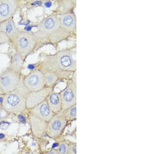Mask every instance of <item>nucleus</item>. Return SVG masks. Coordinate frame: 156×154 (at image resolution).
Returning <instances> with one entry per match:
<instances>
[{
	"label": "nucleus",
	"instance_id": "aec40b11",
	"mask_svg": "<svg viewBox=\"0 0 156 154\" xmlns=\"http://www.w3.org/2000/svg\"><path fill=\"white\" fill-rule=\"evenodd\" d=\"M57 151L59 154H69L68 142L65 141H61L59 142Z\"/></svg>",
	"mask_w": 156,
	"mask_h": 154
},
{
	"label": "nucleus",
	"instance_id": "72a5a7b5",
	"mask_svg": "<svg viewBox=\"0 0 156 154\" xmlns=\"http://www.w3.org/2000/svg\"><path fill=\"white\" fill-rule=\"evenodd\" d=\"M3 94H4V93L3 91H2V89L1 88V87H0V96H1V95Z\"/></svg>",
	"mask_w": 156,
	"mask_h": 154
},
{
	"label": "nucleus",
	"instance_id": "9d476101",
	"mask_svg": "<svg viewBox=\"0 0 156 154\" xmlns=\"http://www.w3.org/2000/svg\"><path fill=\"white\" fill-rule=\"evenodd\" d=\"M18 5L16 0H0V23L12 18Z\"/></svg>",
	"mask_w": 156,
	"mask_h": 154
},
{
	"label": "nucleus",
	"instance_id": "c756f323",
	"mask_svg": "<svg viewBox=\"0 0 156 154\" xmlns=\"http://www.w3.org/2000/svg\"><path fill=\"white\" fill-rule=\"evenodd\" d=\"M28 67V69L33 71V70H34V69H35L36 66H35V65L34 64H29L28 66V67Z\"/></svg>",
	"mask_w": 156,
	"mask_h": 154
},
{
	"label": "nucleus",
	"instance_id": "f8f14e48",
	"mask_svg": "<svg viewBox=\"0 0 156 154\" xmlns=\"http://www.w3.org/2000/svg\"><path fill=\"white\" fill-rule=\"evenodd\" d=\"M30 127L32 133L37 138H44L46 135L48 122L41 120L34 115L29 116Z\"/></svg>",
	"mask_w": 156,
	"mask_h": 154
},
{
	"label": "nucleus",
	"instance_id": "412c9836",
	"mask_svg": "<svg viewBox=\"0 0 156 154\" xmlns=\"http://www.w3.org/2000/svg\"><path fill=\"white\" fill-rule=\"evenodd\" d=\"M68 144L69 154H76V142H69Z\"/></svg>",
	"mask_w": 156,
	"mask_h": 154
},
{
	"label": "nucleus",
	"instance_id": "4468645a",
	"mask_svg": "<svg viewBox=\"0 0 156 154\" xmlns=\"http://www.w3.org/2000/svg\"><path fill=\"white\" fill-rule=\"evenodd\" d=\"M0 31L5 34L11 42L12 43L20 32L15 24L12 17L0 23Z\"/></svg>",
	"mask_w": 156,
	"mask_h": 154
},
{
	"label": "nucleus",
	"instance_id": "c85d7f7f",
	"mask_svg": "<svg viewBox=\"0 0 156 154\" xmlns=\"http://www.w3.org/2000/svg\"><path fill=\"white\" fill-rule=\"evenodd\" d=\"M43 3V2L42 1H34L31 4V5H41V4Z\"/></svg>",
	"mask_w": 156,
	"mask_h": 154
},
{
	"label": "nucleus",
	"instance_id": "ddd939ff",
	"mask_svg": "<svg viewBox=\"0 0 156 154\" xmlns=\"http://www.w3.org/2000/svg\"><path fill=\"white\" fill-rule=\"evenodd\" d=\"M58 18L62 28L70 34L76 31V17L75 13L68 12L60 15Z\"/></svg>",
	"mask_w": 156,
	"mask_h": 154
},
{
	"label": "nucleus",
	"instance_id": "f3484780",
	"mask_svg": "<svg viewBox=\"0 0 156 154\" xmlns=\"http://www.w3.org/2000/svg\"><path fill=\"white\" fill-rule=\"evenodd\" d=\"M44 76L45 83L47 87H54L55 84L59 80V77L57 73L53 72L44 70H42Z\"/></svg>",
	"mask_w": 156,
	"mask_h": 154
},
{
	"label": "nucleus",
	"instance_id": "bb28decb",
	"mask_svg": "<svg viewBox=\"0 0 156 154\" xmlns=\"http://www.w3.org/2000/svg\"><path fill=\"white\" fill-rule=\"evenodd\" d=\"M44 5L46 8H50L52 6V2L50 1H46L44 2Z\"/></svg>",
	"mask_w": 156,
	"mask_h": 154
},
{
	"label": "nucleus",
	"instance_id": "2eb2a0df",
	"mask_svg": "<svg viewBox=\"0 0 156 154\" xmlns=\"http://www.w3.org/2000/svg\"><path fill=\"white\" fill-rule=\"evenodd\" d=\"M46 100L50 106V108L55 114L62 111V100L59 93L53 91L48 95Z\"/></svg>",
	"mask_w": 156,
	"mask_h": 154
},
{
	"label": "nucleus",
	"instance_id": "f03ea898",
	"mask_svg": "<svg viewBox=\"0 0 156 154\" xmlns=\"http://www.w3.org/2000/svg\"><path fill=\"white\" fill-rule=\"evenodd\" d=\"M37 26L39 30L32 33L38 41H46L55 44L67 39L71 35L61 28L58 17L54 14L43 19Z\"/></svg>",
	"mask_w": 156,
	"mask_h": 154
},
{
	"label": "nucleus",
	"instance_id": "a211bd4d",
	"mask_svg": "<svg viewBox=\"0 0 156 154\" xmlns=\"http://www.w3.org/2000/svg\"><path fill=\"white\" fill-rule=\"evenodd\" d=\"M23 60V59L21 58L19 54L16 52L12 58L10 68L17 72L20 73L21 70Z\"/></svg>",
	"mask_w": 156,
	"mask_h": 154
},
{
	"label": "nucleus",
	"instance_id": "20e7f679",
	"mask_svg": "<svg viewBox=\"0 0 156 154\" xmlns=\"http://www.w3.org/2000/svg\"><path fill=\"white\" fill-rule=\"evenodd\" d=\"M38 42L34 34L26 31H20L14 42L16 52L23 59L33 51Z\"/></svg>",
	"mask_w": 156,
	"mask_h": 154
},
{
	"label": "nucleus",
	"instance_id": "7ed1b4c3",
	"mask_svg": "<svg viewBox=\"0 0 156 154\" xmlns=\"http://www.w3.org/2000/svg\"><path fill=\"white\" fill-rule=\"evenodd\" d=\"M30 92L20 81L16 90L4 96L3 109L9 113H21L26 109V100Z\"/></svg>",
	"mask_w": 156,
	"mask_h": 154
},
{
	"label": "nucleus",
	"instance_id": "4be33fe9",
	"mask_svg": "<svg viewBox=\"0 0 156 154\" xmlns=\"http://www.w3.org/2000/svg\"><path fill=\"white\" fill-rule=\"evenodd\" d=\"M10 42L11 41L5 34L0 31V44H5Z\"/></svg>",
	"mask_w": 156,
	"mask_h": 154
},
{
	"label": "nucleus",
	"instance_id": "7c9ffc66",
	"mask_svg": "<svg viewBox=\"0 0 156 154\" xmlns=\"http://www.w3.org/2000/svg\"><path fill=\"white\" fill-rule=\"evenodd\" d=\"M6 116L2 117V114H1V111H0V123L2 122V121H5V119H6Z\"/></svg>",
	"mask_w": 156,
	"mask_h": 154
},
{
	"label": "nucleus",
	"instance_id": "cd10ccee",
	"mask_svg": "<svg viewBox=\"0 0 156 154\" xmlns=\"http://www.w3.org/2000/svg\"><path fill=\"white\" fill-rule=\"evenodd\" d=\"M34 27V26H32V25H27V26H26V27H25L24 30L26 31V32H29L30 31L32 30V28Z\"/></svg>",
	"mask_w": 156,
	"mask_h": 154
},
{
	"label": "nucleus",
	"instance_id": "473e14b6",
	"mask_svg": "<svg viewBox=\"0 0 156 154\" xmlns=\"http://www.w3.org/2000/svg\"><path fill=\"white\" fill-rule=\"evenodd\" d=\"M3 97L0 96V103L2 104V103H3Z\"/></svg>",
	"mask_w": 156,
	"mask_h": 154
},
{
	"label": "nucleus",
	"instance_id": "5701e85b",
	"mask_svg": "<svg viewBox=\"0 0 156 154\" xmlns=\"http://www.w3.org/2000/svg\"><path fill=\"white\" fill-rule=\"evenodd\" d=\"M9 122H7L6 121H3L0 123V129L2 130L6 129L9 126Z\"/></svg>",
	"mask_w": 156,
	"mask_h": 154
},
{
	"label": "nucleus",
	"instance_id": "dca6fc26",
	"mask_svg": "<svg viewBox=\"0 0 156 154\" xmlns=\"http://www.w3.org/2000/svg\"><path fill=\"white\" fill-rule=\"evenodd\" d=\"M56 12L59 15L68 12H71L75 6L76 2L75 1H58Z\"/></svg>",
	"mask_w": 156,
	"mask_h": 154
},
{
	"label": "nucleus",
	"instance_id": "39448f33",
	"mask_svg": "<svg viewBox=\"0 0 156 154\" xmlns=\"http://www.w3.org/2000/svg\"><path fill=\"white\" fill-rule=\"evenodd\" d=\"M67 123L64 111L56 114L48 122L46 135L51 138L58 139L64 132Z\"/></svg>",
	"mask_w": 156,
	"mask_h": 154
},
{
	"label": "nucleus",
	"instance_id": "6e6552de",
	"mask_svg": "<svg viewBox=\"0 0 156 154\" xmlns=\"http://www.w3.org/2000/svg\"><path fill=\"white\" fill-rule=\"evenodd\" d=\"M59 94L62 100V111L76 104V85L71 80L68 83L66 88Z\"/></svg>",
	"mask_w": 156,
	"mask_h": 154
},
{
	"label": "nucleus",
	"instance_id": "1a4fd4ad",
	"mask_svg": "<svg viewBox=\"0 0 156 154\" xmlns=\"http://www.w3.org/2000/svg\"><path fill=\"white\" fill-rule=\"evenodd\" d=\"M53 91L54 87L46 86L37 91L30 92L27 98L26 108L31 110L46 100L48 95Z\"/></svg>",
	"mask_w": 156,
	"mask_h": 154
},
{
	"label": "nucleus",
	"instance_id": "423d86ee",
	"mask_svg": "<svg viewBox=\"0 0 156 154\" xmlns=\"http://www.w3.org/2000/svg\"><path fill=\"white\" fill-rule=\"evenodd\" d=\"M20 82V73L9 68L0 74V87L4 94L16 90Z\"/></svg>",
	"mask_w": 156,
	"mask_h": 154
},
{
	"label": "nucleus",
	"instance_id": "b1692460",
	"mask_svg": "<svg viewBox=\"0 0 156 154\" xmlns=\"http://www.w3.org/2000/svg\"><path fill=\"white\" fill-rule=\"evenodd\" d=\"M17 118H18V119H19V121H20V122H22L23 124H25V123L26 122V118L25 116L23 115V114H18Z\"/></svg>",
	"mask_w": 156,
	"mask_h": 154
},
{
	"label": "nucleus",
	"instance_id": "2f4dec72",
	"mask_svg": "<svg viewBox=\"0 0 156 154\" xmlns=\"http://www.w3.org/2000/svg\"><path fill=\"white\" fill-rule=\"evenodd\" d=\"M5 137V135L4 133H0V139H3Z\"/></svg>",
	"mask_w": 156,
	"mask_h": 154
},
{
	"label": "nucleus",
	"instance_id": "0eeeda50",
	"mask_svg": "<svg viewBox=\"0 0 156 154\" xmlns=\"http://www.w3.org/2000/svg\"><path fill=\"white\" fill-rule=\"evenodd\" d=\"M25 87L30 92L37 91L46 87L44 76L41 70H34L23 80Z\"/></svg>",
	"mask_w": 156,
	"mask_h": 154
},
{
	"label": "nucleus",
	"instance_id": "9b49d317",
	"mask_svg": "<svg viewBox=\"0 0 156 154\" xmlns=\"http://www.w3.org/2000/svg\"><path fill=\"white\" fill-rule=\"evenodd\" d=\"M31 114L41 120L48 122L55 114L50 108L46 100L31 109Z\"/></svg>",
	"mask_w": 156,
	"mask_h": 154
},
{
	"label": "nucleus",
	"instance_id": "a878e982",
	"mask_svg": "<svg viewBox=\"0 0 156 154\" xmlns=\"http://www.w3.org/2000/svg\"><path fill=\"white\" fill-rule=\"evenodd\" d=\"M44 154H59L57 149H52L50 151H46L45 152H44Z\"/></svg>",
	"mask_w": 156,
	"mask_h": 154
},
{
	"label": "nucleus",
	"instance_id": "393cba45",
	"mask_svg": "<svg viewBox=\"0 0 156 154\" xmlns=\"http://www.w3.org/2000/svg\"><path fill=\"white\" fill-rule=\"evenodd\" d=\"M76 71H75V72L72 73L71 75V80L76 85Z\"/></svg>",
	"mask_w": 156,
	"mask_h": 154
},
{
	"label": "nucleus",
	"instance_id": "6ab92c4d",
	"mask_svg": "<svg viewBox=\"0 0 156 154\" xmlns=\"http://www.w3.org/2000/svg\"><path fill=\"white\" fill-rule=\"evenodd\" d=\"M64 114L68 122L76 121V104L64 111Z\"/></svg>",
	"mask_w": 156,
	"mask_h": 154
},
{
	"label": "nucleus",
	"instance_id": "f257e3e1",
	"mask_svg": "<svg viewBox=\"0 0 156 154\" xmlns=\"http://www.w3.org/2000/svg\"><path fill=\"white\" fill-rule=\"evenodd\" d=\"M76 48L61 50L53 55L43 57L41 70H49L57 73L59 78H69L76 71Z\"/></svg>",
	"mask_w": 156,
	"mask_h": 154
}]
</instances>
